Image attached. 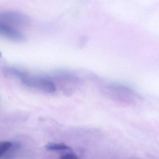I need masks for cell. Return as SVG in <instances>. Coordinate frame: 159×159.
Here are the masks:
<instances>
[{"instance_id":"ba28073f","label":"cell","mask_w":159,"mask_h":159,"mask_svg":"<svg viewBox=\"0 0 159 159\" xmlns=\"http://www.w3.org/2000/svg\"><path fill=\"white\" fill-rule=\"evenodd\" d=\"M61 159H78L79 157L76 154L72 153H68L63 154L59 157Z\"/></svg>"},{"instance_id":"6da1fadb","label":"cell","mask_w":159,"mask_h":159,"mask_svg":"<svg viewBox=\"0 0 159 159\" xmlns=\"http://www.w3.org/2000/svg\"><path fill=\"white\" fill-rule=\"evenodd\" d=\"M106 95L111 99L118 103L130 105L135 103L138 96L128 87L118 84H110L105 88Z\"/></svg>"},{"instance_id":"5b68a950","label":"cell","mask_w":159,"mask_h":159,"mask_svg":"<svg viewBox=\"0 0 159 159\" xmlns=\"http://www.w3.org/2000/svg\"><path fill=\"white\" fill-rule=\"evenodd\" d=\"M21 147V144L19 142L2 141L0 143V157L2 158L8 152L18 150Z\"/></svg>"},{"instance_id":"277c9868","label":"cell","mask_w":159,"mask_h":159,"mask_svg":"<svg viewBox=\"0 0 159 159\" xmlns=\"http://www.w3.org/2000/svg\"><path fill=\"white\" fill-rule=\"evenodd\" d=\"M0 34L13 41L23 42L25 40V35L17 28L2 22H0Z\"/></svg>"},{"instance_id":"52a82bcc","label":"cell","mask_w":159,"mask_h":159,"mask_svg":"<svg viewBox=\"0 0 159 159\" xmlns=\"http://www.w3.org/2000/svg\"><path fill=\"white\" fill-rule=\"evenodd\" d=\"M3 70H4V72L7 74L14 75V76L21 78V79L27 76L25 72L13 68H4Z\"/></svg>"},{"instance_id":"7a4b0ae2","label":"cell","mask_w":159,"mask_h":159,"mask_svg":"<svg viewBox=\"0 0 159 159\" xmlns=\"http://www.w3.org/2000/svg\"><path fill=\"white\" fill-rule=\"evenodd\" d=\"M0 22L6 23L16 28L25 27L30 23L27 16L16 11H7L1 14Z\"/></svg>"},{"instance_id":"3957f363","label":"cell","mask_w":159,"mask_h":159,"mask_svg":"<svg viewBox=\"0 0 159 159\" xmlns=\"http://www.w3.org/2000/svg\"><path fill=\"white\" fill-rule=\"evenodd\" d=\"M22 83L30 88L38 89L45 93H52L56 90L53 83L47 79L29 77L27 76L22 78Z\"/></svg>"},{"instance_id":"8992f818","label":"cell","mask_w":159,"mask_h":159,"mask_svg":"<svg viewBox=\"0 0 159 159\" xmlns=\"http://www.w3.org/2000/svg\"><path fill=\"white\" fill-rule=\"evenodd\" d=\"M45 148L50 151H72L71 148L63 143H49L46 145Z\"/></svg>"}]
</instances>
